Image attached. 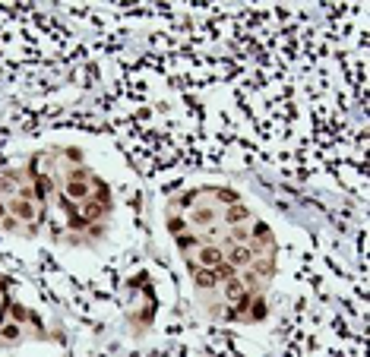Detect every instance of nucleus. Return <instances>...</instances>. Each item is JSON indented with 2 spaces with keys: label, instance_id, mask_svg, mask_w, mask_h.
I'll return each instance as SVG.
<instances>
[{
  "label": "nucleus",
  "instance_id": "obj_1",
  "mask_svg": "<svg viewBox=\"0 0 370 357\" xmlns=\"http://www.w3.org/2000/svg\"><path fill=\"white\" fill-rule=\"evenodd\" d=\"M168 224L193 281L203 291H222L231 307L247 304L272 272V234L231 190L187 193L171 209Z\"/></svg>",
  "mask_w": 370,
  "mask_h": 357
}]
</instances>
